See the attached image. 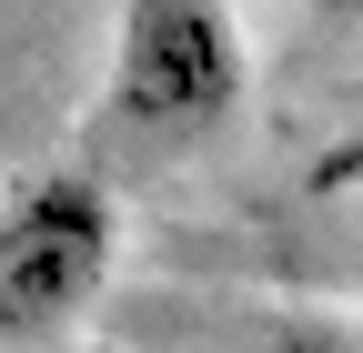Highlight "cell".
Returning <instances> with one entry per match:
<instances>
[{
  "instance_id": "cell-1",
  "label": "cell",
  "mask_w": 363,
  "mask_h": 353,
  "mask_svg": "<svg viewBox=\"0 0 363 353\" xmlns=\"http://www.w3.org/2000/svg\"><path fill=\"white\" fill-rule=\"evenodd\" d=\"M252 51L233 0H121L111 30V111L152 142H202L242 111Z\"/></svg>"
},
{
  "instance_id": "cell-2",
  "label": "cell",
  "mask_w": 363,
  "mask_h": 353,
  "mask_svg": "<svg viewBox=\"0 0 363 353\" xmlns=\"http://www.w3.org/2000/svg\"><path fill=\"white\" fill-rule=\"evenodd\" d=\"M121 252V212L91 172H40L0 202V353L61 333L91 293H101Z\"/></svg>"
},
{
  "instance_id": "cell-3",
  "label": "cell",
  "mask_w": 363,
  "mask_h": 353,
  "mask_svg": "<svg viewBox=\"0 0 363 353\" xmlns=\"http://www.w3.org/2000/svg\"><path fill=\"white\" fill-rule=\"evenodd\" d=\"M303 11H333V21H363V0H303Z\"/></svg>"
},
{
  "instance_id": "cell-4",
  "label": "cell",
  "mask_w": 363,
  "mask_h": 353,
  "mask_svg": "<svg viewBox=\"0 0 363 353\" xmlns=\"http://www.w3.org/2000/svg\"><path fill=\"white\" fill-rule=\"evenodd\" d=\"M283 353H333V343H283Z\"/></svg>"
}]
</instances>
